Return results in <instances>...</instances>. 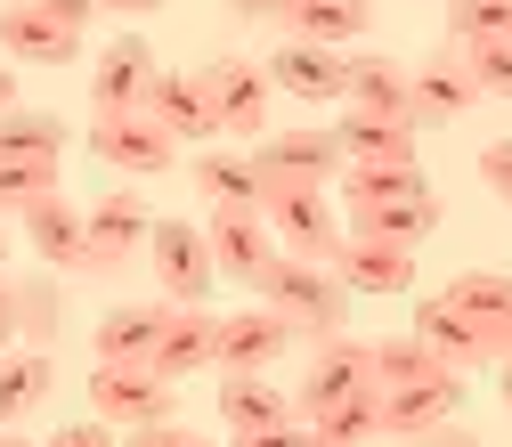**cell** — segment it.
<instances>
[{
  "mask_svg": "<svg viewBox=\"0 0 512 447\" xmlns=\"http://www.w3.org/2000/svg\"><path fill=\"white\" fill-rule=\"evenodd\" d=\"M155 334H163V301H122V309L98 317V358L147 366V358H155Z\"/></svg>",
  "mask_w": 512,
  "mask_h": 447,
  "instance_id": "484cf974",
  "label": "cell"
},
{
  "mask_svg": "<svg viewBox=\"0 0 512 447\" xmlns=\"http://www.w3.org/2000/svg\"><path fill=\"white\" fill-rule=\"evenodd\" d=\"M90 277H114L131 252H147V228H155V212L131 196V187H114V196H98L90 212Z\"/></svg>",
  "mask_w": 512,
  "mask_h": 447,
  "instance_id": "8fae6325",
  "label": "cell"
},
{
  "mask_svg": "<svg viewBox=\"0 0 512 447\" xmlns=\"http://www.w3.org/2000/svg\"><path fill=\"white\" fill-rule=\"evenodd\" d=\"M252 163H261V187H326V179H342L334 131H269L252 147Z\"/></svg>",
  "mask_w": 512,
  "mask_h": 447,
  "instance_id": "ba28073f",
  "label": "cell"
},
{
  "mask_svg": "<svg viewBox=\"0 0 512 447\" xmlns=\"http://www.w3.org/2000/svg\"><path fill=\"white\" fill-rule=\"evenodd\" d=\"M464 407V374L456 366H439L423 382H399V391H382V439H423L439 423H456Z\"/></svg>",
  "mask_w": 512,
  "mask_h": 447,
  "instance_id": "30bf717a",
  "label": "cell"
},
{
  "mask_svg": "<svg viewBox=\"0 0 512 447\" xmlns=\"http://www.w3.org/2000/svg\"><path fill=\"white\" fill-rule=\"evenodd\" d=\"M496 391H504V407H512V358H504V374H496Z\"/></svg>",
  "mask_w": 512,
  "mask_h": 447,
  "instance_id": "f907efd6",
  "label": "cell"
},
{
  "mask_svg": "<svg viewBox=\"0 0 512 447\" xmlns=\"http://www.w3.org/2000/svg\"><path fill=\"white\" fill-rule=\"evenodd\" d=\"M423 171L415 163H342V204L366 212V204H399V196H423Z\"/></svg>",
  "mask_w": 512,
  "mask_h": 447,
  "instance_id": "f1b7e54d",
  "label": "cell"
},
{
  "mask_svg": "<svg viewBox=\"0 0 512 447\" xmlns=\"http://www.w3.org/2000/svg\"><path fill=\"white\" fill-rule=\"evenodd\" d=\"M228 9H236L244 25H285V9H293V0H228Z\"/></svg>",
  "mask_w": 512,
  "mask_h": 447,
  "instance_id": "ee69618b",
  "label": "cell"
},
{
  "mask_svg": "<svg viewBox=\"0 0 512 447\" xmlns=\"http://www.w3.org/2000/svg\"><path fill=\"white\" fill-rule=\"evenodd\" d=\"M0 350H17V285L0 277Z\"/></svg>",
  "mask_w": 512,
  "mask_h": 447,
  "instance_id": "f6af8a7d",
  "label": "cell"
},
{
  "mask_svg": "<svg viewBox=\"0 0 512 447\" xmlns=\"http://www.w3.org/2000/svg\"><path fill=\"white\" fill-rule=\"evenodd\" d=\"M472 74L464 57H423V66H407V106H415V131H431V122H456L472 114Z\"/></svg>",
  "mask_w": 512,
  "mask_h": 447,
  "instance_id": "7402d4cb",
  "label": "cell"
},
{
  "mask_svg": "<svg viewBox=\"0 0 512 447\" xmlns=\"http://www.w3.org/2000/svg\"><path fill=\"white\" fill-rule=\"evenodd\" d=\"M261 220H269L277 252H293V261H334V244H342V220L326 204V187H269Z\"/></svg>",
  "mask_w": 512,
  "mask_h": 447,
  "instance_id": "7a4b0ae2",
  "label": "cell"
},
{
  "mask_svg": "<svg viewBox=\"0 0 512 447\" xmlns=\"http://www.w3.org/2000/svg\"><path fill=\"white\" fill-rule=\"evenodd\" d=\"M326 269L342 277V293H415V252L382 244V236H358L350 220H342V244H334Z\"/></svg>",
  "mask_w": 512,
  "mask_h": 447,
  "instance_id": "9c48e42d",
  "label": "cell"
},
{
  "mask_svg": "<svg viewBox=\"0 0 512 447\" xmlns=\"http://www.w3.org/2000/svg\"><path fill=\"white\" fill-rule=\"evenodd\" d=\"M309 439L317 447H374L382 439V391H358V399H342L326 415H309Z\"/></svg>",
  "mask_w": 512,
  "mask_h": 447,
  "instance_id": "1f68e13d",
  "label": "cell"
},
{
  "mask_svg": "<svg viewBox=\"0 0 512 447\" xmlns=\"http://www.w3.org/2000/svg\"><path fill=\"white\" fill-rule=\"evenodd\" d=\"M228 447H317V439H309L301 415H285V423H252V431H236Z\"/></svg>",
  "mask_w": 512,
  "mask_h": 447,
  "instance_id": "f35d334b",
  "label": "cell"
},
{
  "mask_svg": "<svg viewBox=\"0 0 512 447\" xmlns=\"http://www.w3.org/2000/svg\"><path fill=\"white\" fill-rule=\"evenodd\" d=\"M252 293H261L269 317H285V326H293V342H334V334H342V317H350L342 277H334L326 261H293V252H277Z\"/></svg>",
  "mask_w": 512,
  "mask_h": 447,
  "instance_id": "6da1fadb",
  "label": "cell"
},
{
  "mask_svg": "<svg viewBox=\"0 0 512 447\" xmlns=\"http://www.w3.org/2000/svg\"><path fill=\"white\" fill-rule=\"evenodd\" d=\"M41 196H57V163H9L0 155V220H25Z\"/></svg>",
  "mask_w": 512,
  "mask_h": 447,
  "instance_id": "e575fe53",
  "label": "cell"
},
{
  "mask_svg": "<svg viewBox=\"0 0 512 447\" xmlns=\"http://www.w3.org/2000/svg\"><path fill=\"white\" fill-rule=\"evenodd\" d=\"M147 114L171 131V147H220V114H212V90H204V74H155V90H147Z\"/></svg>",
  "mask_w": 512,
  "mask_h": 447,
  "instance_id": "5bb4252c",
  "label": "cell"
},
{
  "mask_svg": "<svg viewBox=\"0 0 512 447\" xmlns=\"http://www.w3.org/2000/svg\"><path fill=\"white\" fill-rule=\"evenodd\" d=\"M204 90H212V114H220V139H269V98L277 90L252 57H212Z\"/></svg>",
  "mask_w": 512,
  "mask_h": 447,
  "instance_id": "277c9868",
  "label": "cell"
},
{
  "mask_svg": "<svg viewBox=\"0 0 512 447\" xmlns=\"http://www.w3.org/2000/svg\"><path fill=\"white\" fill-rule=\"evenodd\" d=\"M187 179H196V196L212 212H261V163L236 155V147H196V163H187Z\"/></svg>",
  "mask_w": 512,
  "mask_h": 447,
  "instance_id": "44dd1931",
  "label": "cell"
},
{
  "mask_svg": "<svg viewBox=\"0 0 512 447\" xmlns=\"http://www.w3.org/2000/svg\"><path fill=\"white\" fill-rule=\"evenodd\" d=\"M439 9H447V0H439Z\"/></svg>",
  "mask_w": 512,
  "mask_h": 447,
  "instance_id": "db71d44e",
  "label": "cell"
},
{
  "mask_svg": "<svg viewBox=\"0 0 512 447\" xmlns=\"http://www.w3.org/2000/svg\"><path fill=\"white\" fill-rule=\"evenodd\" d=\"M285 350H293V326L269 317V309H236V317H220V334H212V366L220 374H269Z\"/></svg>",
  "mask_w": 512,
  "mask_h": 447,
  "instance_id": "4fadbf2b",
  "label": "cell"
},
{
  "mask_svg": "<svg viewBox=\"0 0 512 447\" xmlns=\"http://www.w3.org/2000/svg\"><path fill=\"white\" fill-rule=\"evenodd\" d=\"M204 244H212V269L236 277V285H261V269L277 261V236L261 212H212L204 220Z\"/></svg>",
  "mask_w": 512,
  "mask_h": 447,
  "instance_id": "2e32d148",
  "label": "cell"
},
{
  "mask_svg": "<svg viewBox=\"0 0 512 447\" xmlns=\"http://www.w3.org/2000/svg\"><path fill=\"white\" fill-rule=\"evenodd\" d=\"M496 358H512V317H504V326H496Z\"/></svg>",
  "mask_w": 512,
  "mask_h": 447,
  "instance_id": "681fc988",
  "label": "cell"
},
{
  "mask_svg": "<svg viewBox=\"0 0 512 447\" xmlns=\"http://www.w3.org/2000/svg\"><path fill=\"white\" fill-rule=\"evenodd\" d=\"M49 382H57L49 350H0V423L33 415V407L49 399Z\"/></svg>",
  "mask_w": 512,
  "mask_h": 447,
  "instance_id": "f546056e",
  "label": "cell"
},
{
  "mask_svg": "<svg viewBox=\"0 0 512 447\" xmlns=\"http://www.w3.org/2000/svg\"><path fill=\"white\" fill-rule=\"evenodd\" d=\"M480 187H488L496 204H512V139H488L480 147Z\"/></svg>",
  "mask_w": 512,
  "mask_h": 447,
  "instance_id": "60d3db41",
  "label": "cell"
},
{
  "mask_svg": "<svg viewBox=\"0 0 512 447\" xmlns=\"http://www.w3.org/2000/svg\"><path fill=\"white\" fill-rule=\"evenodd\" d=\"M415 447H480V439H472V431H464V423H439V431H423V439H415Z\"/></svg>",
  "mask_w": 512,
  "mask_h": 447,
  "instance_id": "bcb514c9",
  "label": "cell"
},
{
  "mask_svg": "<svg viewBox=\"0 0 512 447\" xmlns=\"http://www.w3.org/2000/svg\"><path fill=\"white\" fill-rule=\"evenodd\" d=\"M0 447H33V439H25V431H0Z\"/></svg>",
  "mask_w": 512,
  "mask_h": 447,
  "instance_id": "816d5d0a",
  "label": "cell"
},
{
  "mask_svg": "<svg viewBox=\"0 0 512 447\" xmlns=\"http://www.w3.org/2000/svg\"><path fill=\"white\" fill-rule=\"evenodd\" d=\"M0 57H9V66H74L82 57V33H66L57 17H41L33 0H17V9H0Z\"/></svg>",
  "mask_w": 512,
  "mask_h": 447,
  "instance_id": "ac0fdd59",
  "label": "cell"
},
{
  "mask_svg": "<svg viewBox=\"0 0 512 447\" xmlns=\"http://www.w3.org/2000/svg\"><path fill=\"white\" fill-rule=\"evenodd\" d=\"M350 228L358 236H382V244H423L431 228H439V196L423 187V196H399V204H366V212H350Z\"/></svg>",
  "mask_w": 512,
  "mask_h": 447,
  "instance_id": "4316f807",
  "label": "cell"
},
{
  "mask_svg": "<svg viewBox=\"0 0 512 447\" xmlns=\"http://www.w3.org/2000/svg\"><path fill=\"white\" fill-rule=\"evenodd\" d=\"M17 228H25V244L41 252L49 269H66V277H74V269H90V220H82L66 196H41Z\"/></svg>",
  "mask_w": 512,
  "mask_h": 447,
  "instance_id": "603a6c76",
  "label": "cell"
},
{
  "mask_svg": "<svg viewBox=\"0 0 512 447\" xmlns=\"http://www.w3.org/2000/svg\"><path fill=\"white\" fill-rule=\"evenodd\" d=\"M90 415H98V423H122V431H139V423H171V382H163L155 366L98 358V366H90Z\"/></svg>",
  "mask_w": 512,
  "mask_h": 447,
  "instance_id": "3957f363",
  "label": "cell"
},
{
  "mask_svg": "<svg viewBox=\"0 0 512 447\" xmlns=\"http://www.w3.org/2000/svg\"><path fill=\"white\" fill-rule=\"evenodd\" d=\"M122 447H212V439H204L196 423H179V415H171V423H139Z\"/></svg>",
  "mask_w": 512,
  "mask_h": 447,
  "instance_id": "ab89813d",
  "label": "cell"
},
{
  "mask_svg": "<svg viewBox=\"0 0 512 447\" xmlns=\"http://www.w3.org/2000/svg\"><path fill=\"white\" fill-rule=\"evenodd\" d=\"M447 33H456V49L512 41V0H447Z\"/></svg>",
  "mask_w": 512,
  "mask_h": 447,
  "instance_id": "d590c367",
  "label": "cell"
},
{
  "mask_svg": "<svg viewBox=\"0 0 512 447\" xmlns=\"http://www.w3.org/2000/svg\"><path fill=\"white\" fill-rule=\"evenodd\" d=\"M17 334H33V350H49V334H57V293L49 285H17Z\"/></svg>",
  "mask_w": 512,
  "mask_h": 447,
  "instance_id": "74e56055",
  "label": "cell"
},
{
  "mask_svg": "<svg viewBox=\"0 0 512 447\" xmlns=\"http://www.w3.org/2000/svg\"><path fill=\"white\" fill-rule=\"evenodd\" d=\"M90 155L98 163H114V171H131V179H155V171H171V131L155 114H114V122H90Z\"/></svg>",
  "mask_w": 512,
  "mask_h": 447,
  "instance_id": "7c38bea8",
  "label": "cell"
},
{
  "mask_svg": "<svg viewBox=\"0 0 512 447\" xmlns=\"http://www.w3.org/2000/svg\"><path fill=\"white\" fill-rule=\"evenodd\" d=\"M342 163H415V122H382V114H342L334 122Z\"/></svg>",
  "mask_w": 512,
  "mask_h": 447,
  "instance_id": "cb8c5ba5",
  "label": "cell"
},
{
  "mask_svg": "<svg viewBox=\"0 0 512 447\" xmlns=\"http://www.w3.org/2000/svg\"><path fill=\"white\" fill-rule=\"evenodd\" d=\"M147 261H155V285H163L171 301H204V293L220 285L204 228H187V220H155V228H147Z\"/></svg>",
  "mask_w": 512,
  "mask_h": 447,
  "instance_id": "52a82bcc",
  "label": "cell"
},
{
  "mask_svg": "<svg viewBox=\"0 0 512 447\" xmlns=\"http://www.w3.org/2000/svg\"><path fill=\"white\" fill-rule=\"evenodd\" d=\"M293 415V391H277L269 374H220V423L252 431V423H285Z\"/></svg>",
  "mask_w": 512,
  "mask_h": 447,
  "instance_id": "83f0119b",
  "label": "cell"
},
{
  "mask_svg": "<svg viewBox=\"0 0 512 447\" xmlns=\"http://www.w3.org/2000/svg\"><path fill=\"white\" fill-rule=\"evenodd\" d=\"M41 17H57L66 33H90V17H98V0H33Z\"/></svg>",
  "mask_w": 512,
  "mask_h": 447,
  "instance_id": "b9f144b4",
  "label": "cell"
},
{
  "mask_svg": "<svg viewBox=\"0 0 512 447\" xmlns=\"http://www.w3.org/2000/svg\"><path fill=\"white\" fill-rule=\"evenodd\" d=\"M366 366H374V391H399V382L439 374V358H431L415 334H382V342H366Z\"/></svg>",
  "mask_w": 512,
  "mask_h": 447,
  "instance_id": "836d02e7",
  "label": "cell"
},
{
  "mask_svg": "<svg viewBox=\"0 0 512 447\" xmlns=\"http://www.w3.org/2000/svg\"><path fill=\"white\" fill-rule=\"evenodd\" d=\"M9 106H17V66L0 57V114H9Z\"/></svg>",
  "mask_w": 512,
  "mask_h": 447,
  "instance_id": "c3c4849f",
  "label": "cell"
},
{
  "mask_svg": "<svg viewBox=\"0 0 512 447\" xmlns=\"http://www.w3.org/2000/svg\"><path fill=\"white\" fill-rule=\"evenodd\" d=\"M358 391H374V366H366V342L334 334V342H317V358L301 366V391H293V415L309 423V415H326V407H342V399H358Z\"/></svg>",
  "mask_w": 512,
  "mask_h": 447,
  "instance_id": "5b68a950",
  "label": "cell"
},
{
  "mask_svg": "<svg viewBox=\"0 0 512 447\" xmlns=\"http://www.w3.org/2000/svg\"><path fill=\"white\" fill-rule=\"evenodd\" d=\"M212 334H220V317L204 301H163V334H155V374L179 382V374H204L212 366Z\"/></svg>",
  "mask_w": 512,
  "mask_h": 447,
  "instance_id": "e0dca14e",
  "label": "cell"
},
{
  "mask_svg": "<svg viewBox=\"0 0 512 447\" xmlns=\"http://www.w3.org/2000/svg\"><path fill=\"white\" fill-rule=\"evenodd\" d=\"M163 0H98V17H155Z\"/></svg>",
  "mask_w": 512,
  "mask_h": 447,
  "instance_id": "7dc6e473",
  "label": "cell"
},
{
  "mask_svg": "<svg viewBox=\"0 0 512 447\" xmlns=\"http://www.w3.org/2000/svg\"><path fill=\"white\" fill-rule=\"evenodd\" d=\"M0 261H9V228H0Z\"/></svg>",
  "mask_w": 512,
  "mask_h": 447,
  "instance_id": "f5cc1de1",
  "label": "cell"
},
{
  "mask_svg": "<svg viewBox=\"0 0 512 447\" xmlns=\"http://www.w3.org/2000/svg\"><path fill=\"white\" fill-rule=\"evenodd\" d=\"M155 49L139 33H122L106 57H98V74H90V122H114V114H147V90H155Z\"/></svg>",
  "mask_w": 512,
  "mask_h": 447,
  "instance_id": "8992f818",
  "label": "cell"
},
{
  "mask_svg": "<svg viewBox=\"0 0 512 447\" xmlns=\"http://www.w3.org/2000/svg\"><path fill=\"white\" fill-rule=\"evenodd\" d=\"M342 106H350V114H382V122H415V106H407V66H399V57H374V49L342 57Z\"/></svg>",
  "mask_w": 512,
  "mask_h": 447,
  "instance_id": "ffe728a7",
  "label": "cell"
},
{
  "mask_svg": "<svg viewBox=\"0 0 512 447\" xmlns=\"http://www.w3.org/2000/svg\"><path fill=\"white\" fill-rule=\"evenodd\" d=\"M285 33L293 41H317V49H350L358 33H374V17H366V0H293Z\"/></svg>",
  "mask_w": 512,
  "mask_h": 447,
  "instance_id": "d4e9b609",
  "label": "cell"
},
{
  "mask_svg": "<svg viewBox=\"0 0 512 447\" xmlns=\"http://www.w3.org/2000/svg\"><path fill=\"white\" fill-rule=\"evenodd\" d=\"M407 334H415L439 366H456V374H464V366H480V358H496V342H488V334H480V326H472V317L447 301V293H415V326H407Z\"/></svg>",
  "mask_w": 512,
  "mask_h": 447,
  "instance_id": "9a60e30c",
  "label": "cell"
},
{
  "mask_svg": "<svg viewBox=\"0 0 512 447\" xmlns=\"http://www.w3.org/2000/svg\"><path fill=\"white\" fill-rule=\"evenodd\" d=\"M447 301H456V309L472 317V326L496 342V326L512 317V277H504V269H464L456 285H447Z\"/></svg>",
  "mask_w": 512,
  "mask_h": 447,
  "instance_id": "d6a6232c",
  "label": "cell"
},
{
  "mask_svg": "<svg viewBox=\"0 0 512 447\" xmlns=\"http://www.w3.org/2000/svg\"><path fill=\"white\" fill-rule=\"evenodd\" d=\"M342 57L350 49H317V41H277L261 57V74L277 98H342Z\"/></svg>",
  "mask_w": 512,
  "mask_h": 447,
  "instance_id": "d6986e66",
  "label": "cell"
},
{
  "mask_svg": "<svg viewBox=\"0 0 512 447\" xmlns=\"http://www.w3.org/2000/svg\"><path fill=\"white\" fill-rule=\"evenodd\" d=\"M456 57H464V74H472L480 98H512V41H472Z\"/></svg>",
  "mask_w": 512,
  "mask_h": 447,
  "instance_id": "8d00e7d4",
  "label": "cell"
},
{
  "mask_svg": "<svg viewBox=\"0 0 512 447\" xmlns=\"http://www.w3.org/2000/svg\"><path fill=\"white\" fill-rule=\"evenodd\" d=\"M0 155H9V163H57V155H66V122L33 114V106H9V114H0Z\"/></svg>",
  "mask_w": 512,
  "mask_h": 447,
  "instance_id": "4dcf8cb0",
  "label": "cell"
},
{
  "mask_svg": "<svg viewBox=\"0 0 512 447\" xmlns=\"http://www.w3.org/2000/svg\"><path fill=\"white\" fill-rule=\"evenodd\" d=\"M41 447H114V431L106 423H66V431H49Z\"/></svg>",
  "mask_w": 512,
  "mask_h": 447,
  "instance_id": "7bdbcfd3",
  "label": "cell"
}]
</instances>
